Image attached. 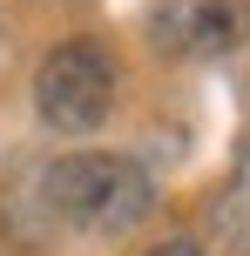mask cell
I'll return each instance as SVG.
<instances>
[{"label":"cell","mask_w":250,"mask_h":256,"mask_svg":"<svg viewBox=\"0 0 250 256\" xmlns=\"http://www.w3.org/2000/svg\"><path fill=\"white\" fill-rule=\"evenodd\" d=\"M41 196H48V209L61 222H75V230H95V236H122L135 230V222L149 216V202H156V182H149L142 162H129V155H61V162H48V176H41Z\"/></svg>","instance_id":"obj_1"},{"label":"cell","mask_w":250,"mask_h":256,"mask_svg":"<svg viewBox=\"0 0 250 256\" xmlns=\"http://www.w3.org/2000/svg\"><path fill=\"white\" fill-rule=\"evenodd\" d=\"M34 108H41V122L61 128V135L102 128L108 108H115V61H108L95 40H61V48L41 61V74H34Z\"/></svg>","instance_id":"obj_2"},{"label":"cell","mask_w":250,"mask_h":256,"mask_svg":"<svg viewBox=\"0 0 250 256\" xmlns=\"http://www.w3.org/2000/svg\"><path fill=\"white\" fill-rule=\"evenodd\" d=\"M149 34L176 61H216L250 40V0H162L149 14Z\"/></svg>","instance_id":"obj_3"},{"label":"cell","mask_w":250,"mask_h":256,"mask_svg":"<svg viewBox=\"0 0 250 256\" xmlns=\"http://www.w3.org/2000/svg\"><path fill=\"white\" fill-rule=\"evenodd\" d=\"M216 222H223L237 243H250V148L237 155V176H230V189H223V202H216Z\"/></svg>","instance_id":"obj_4"},{"label":"cell","mask_w":250,"mask_h":256,"mask_svg":"<svg viewBox=\"0 0 250 256\" xmlns=\"http://www.w3.org/2000/svg\"><path fill=\"white\" fill-rule=\"evenodd\" d=\"M149 256H203L196 243H162V250H149Z\"/></svg>","instance_id":"obj_5"}]
</instances>
